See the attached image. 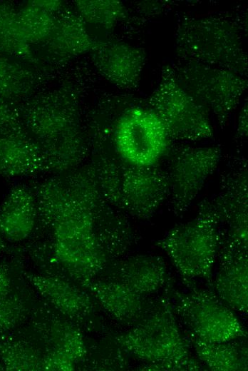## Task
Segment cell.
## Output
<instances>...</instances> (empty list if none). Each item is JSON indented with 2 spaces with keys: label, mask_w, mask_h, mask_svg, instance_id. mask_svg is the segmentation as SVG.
I'll return each mask as SVG.
<instances>
[{
  "label": "cell",
  "mask_w": 248,
  "mask_h": 371,
  "mask_svg": "<svg viewBox=\"0 0 248 371\" xmlns=\"http://www.w3.org/2000/svg\"><path fill=\"white\" fill-rule=\"evenodd\" d=\"M32 190L37 204L33 233L42 236L30 255L53 270L47 273L85 288L131 246L130 223L103 197L91 165L60 173Z\"/></svg>",
  "instance_id": "1"
},
{
  "label": "cell",
  "mask_w": 248,
  "mask_h": 371,
  "mask_svg": "<svg viewBox=\"0 0 248 371\" xmlns=\"http://www.w3.org/2000/svg\"><path fill=\"white\" fill-rule=\"evenodd\" d=\"M78 106L76 93L65 86L29 98L19 108L24 127L48 171L73 170L84 158Z\"/></svg>",
  "instance_id": "2"
},
{
  "label": "cell",
  "mask_w": 248,
  "mask_h": 371,
  "mask_svg": "<svg viewBox=\"0 0 248 371\" xmlns=\"http://www.w3.org/2000/svg\"><path fill=\"white\" fill-rule=\"evenodd\" d=\"M154 301L145 316L130 330L115 337L124 351L149 364L143 370H199L189 354V345L178 327L172 304Z\"/></svg>",
  "instance_id": "3"
},
{
  "label": "cell",
  "mask_w": 248,
  "mask_h": 371,
  "mask_svg": "<svg viewBox=\"0 0 248 371\" xmlns=\"http://www.w3.org/2000/svg\"><path fill=\"white\" fill-rule=\"evenodd\" d=\"M90 165L106 200L134 218H150L169 197L167 173L158 166H138L101 154Z\"/></svg>",
  "instance_id": "4"
},
{
  "label": "cell",
  "mask_w": 248,
  "mask_h": 371,
  "mask_svg": "<svg viewBox=\"0 0 248 371\" xmlns=\"http://www.w3.org/2000/svg\"><path fill=\"white\" fill-rule=\"evenodd\" d=\"M175 48L181 60L192 61L247 76V56L237 26L222 17H188L180 21Z\"/></svg>",
  "instance_id": "5"
},
{
  "label": "cell",
  "mask_w": 248,
  "mask_h": 371,
  "mask_svg": "<svg viewBox=\"0 0 248 371\" xmlns=\"http://www.w3.org/2000/svg\"><path fill=\"white\" fill-rule=\"evenodd\" d=\"M219 225L212 200H204L195 218L172 228L155 245L182 275L209 280L222 240Z\"/></svg>",
  "instance_id": "6"
},
{
  "label": "cell",
  "mask_w": 248,
  "mask_h": 371,
  "mask_svg": "<svg viewBox=\"0 0 248 371\" xmlns=\"http://www.w3.org/2000/svg\"><path fill=\"white\" fill-rule=\"evenodd\" d=\"M108 134L113 155H103L138 166H157L171 146L163 123L147 106L123 109Z\"/></svg>",
  "instance_id": "7"
},
{
  "label": "cell",
  "mask_w": 248,
  "mask_h": 371,
  "mask_svg": "<svg viewBox=\"0 0 248 371\" xmlns=\"http://www.w3.org/2000/svg\"><path fill=\"white\" fill-rule=\"evenodd\" d=\"M146 106L160 119L171 140L195 141L213 136L208 111L177 81L172 66H163Z\"/></svg>",
  "instance_id": "8"
},
{
  "label": "cell",
  "mask_w": 248,
  "mask_h": 371,
  "mask_svg": "<svg viewBox=\"0 0 248 371\" xmlns=\"http://www.w3.org/2000/svg\"><path fill=\"white\" fill-rule=\"evenodd\" d=\"M179 60L171 66L177 81L212 112L219 127L224 128L247 88V78L227 69Z\"/></svg>",
  "instance_id": "9"
},
{
  "label": "cell",
  "mask_w": 248,
  "mask_h": 371,
  "mask_svg": "<svg viewBox=\"0 0 248 371\" xmlns=\"http://www.w3.org/2000/svg\"><path fill=\"white\" fill-rule=\"evenodd\" d=\"M173 311L189 334L209 342H227L245 337L247 332L234 313L215 293L192 288L176 292Z\"/></svg>",
  "instance_id": "10"
},
{
  "label": "cell",
  "mask_w": 248,
  "mask_h": 371,
  "mask_svg": "<svg viewBox=\"0 0 248 371\" xmlns=\"http://www.w3.org/2000/svg\"><path fill=\"white\" fill-rule=\"evenodd\" d=\"M167 156L170 205L176 216L183 215L217 168L222 149L219 146L192 147L182 145L171 148Z\"/></svg>",
  "instance_id": "11"
},
{
  "label": "cell",
  "mask_w": 248,
  "mask_h": 371,
  "mask_svg": "<svg viewBox=\"0 0 248 371\" xmlns=\"http://www.w3.org/2000/svg\"><path fill=\"white\" fill-rule=\"evenodd\" d=\"M247 168L242 162L223 175L219 193L211 199L220 224L228 225L222 241L247 248Z\"/></svg>",
  "instance_id": "12"
},
{
  "label": "cell",
  "mask_w": 248,
  "mask_h": 371,
  "mask_svg": "<svg viewBox=\"0 0 248 371\" xmlns=\"http://www.w3.org/2000/svg\"><path fill=\"white\" fill-rule=\"evenodd\" d=\"M34 307L31 331L43 351L61 352L76 364L83 362L88 350L81 328L46 301Z\"/></svg>",
  "instance_id": "13"
},
{
  "label": "cell",
  "mask_w": 248,
  "mask_h": 371,
  "mask_svg": "<svg viewBox=\"0 0 248 371\" xmlns=\"http://www.w3.org/2000/svg\"><path fill=\"white\" fill-rule=\"evenodd\" d=\"M23 275L43 300L80 327L89 324L95 304L89 293L71 280L51 273L24 271Z\"/></svg>",
  "instance_id": "14"
},
{
  "label": "cell",
  "mask_w": 248,
  "mask_h": 371,
  "mask_svg": "<svg viewBox=\"0 0 248 371\" xmlns=\"http://www.w3.org/2000/svg\"><path fill=\"white\" fill-rule=\"evenodd\" d=\"M98 73L116 87L124 90L138 88L146 54L142 48L115 41H96L90 51Z\"/></svg>",
  "instance_id": "15"
},
{
  "label": "cell",
  "mask_w": 248,
  "mask_h": 371,
  "mask_svg": "<svg viewBox=\"0 0 248 371\" xmlns=\"http://www.w3.org/2000/svg\"><path fill=\"white\" fill-rule=\"evenodd\" d=\"M100 276L123 283L147 297L165 285L167 270L164 259L160 256L137 255L115 260Z\"/></svg>",
  "instance_id": "16"
},
{
  "label": "cell",
  "mask_w": 248,
  "mask_h": 371,
  "mask_svg": "<svg viewBox=\"0 0 248 371\" xmlns=\"http://www.w3.org/2000/svg\"><path fill=\"white\" fill-rule=\"evenodd\" d=\"M85 289L115 320L134 325L148 312L153 302L120 282L97 278Z\"/></svg>",
  "instance_id": "17"
},
{
  "label": "cell",
  "mask_w": 248,
  "mask_h": 371,
  "mask_svg": "<svg viewBox=\"0 0 248 371\" xmlns=\"http://www.w3.org/2000/svg\"><path fill=\"white\" fill-rule=\"evenodd\" d=\"M37 220V204L31 188L13 187L0 205V235L11 243L31 237Z\"/></svg>",
  "instance_id": "18"
},
{
  "label": "cell",
  "mask_w": 248,
  "mask_h": 371,
  "mask_svg": "<svg viewBox=\"0 0 248 371\" xmlns=\"http://www.w3.org/2000/svg\"><path fill=\"white\" fill-rule=\"evenodd\" d=\"M96 41L89 34L86 22L76 11L64 6L56 14L52 31L43 44L57 60H69L90 53Z\"/></svg>",
  "instance_id": "19"
},
{
  "label": "cell",
  "mask_w": 248,
  "mask_h": 371,
  "mask_svg": "<svg viewBox=\"0 0 248 371\" xmlns=\"http://www.w3.org/2000/svg\"><path fill=\"white\" fill-rule=\"evenodd\" d=\"M215 280L218 297L231 309L247 312L248 307L247 254L219 255Z\"/></svg>",
  "instance_id": "20"
},
{
  "label": "cell",
  "mask_w": 248,
  "mask_h": 371,
  "mask_svg": "<svg viewBox=\"0 0 248 371\" xmlns=\"http://www.w3.org/2000/svg\"><path fill=\"white\" fill-rule=\"evenodd\" d=\"M45 171L41 152L30 137H0L1 176L23 177Z\"/></svg>",
  "instance_id": "21"
},
{
  "label": "cell",
  "mask_w": 248,
  "mask_h": 371,
  "mask_svg": "<svg viewBox=\"0 0 248 371\" xmlns=\"http://www.w3.org/2000/svg\"><path fill=\"white\" fill-rule=\"evenodd\" d=\"M35 340L33 333L29 336L11 331L1 335L0 361L4 370H42L44 351Z\"/></svg>",
  "instance_id": "22"
},
{
  "label": "cell",
  "mask_w": 248,
  "mask_h": 371,
  "mask_svg": "<svg viewBox=\"0 0 248 371\" xmlns=\"http://www.w3.org/2000/svg\"><path fill=\"white\" fill-rule=\"evenodd\" d=\"M189 335L200 360L211 370L239 371L247 369V350L243 345L234 340L209 342Z\"/></svg>",
  "instance_id": "23"
},
{
  "label": "cell",
  "mask_w": 248,
  "mask_h": 371,
  "mask_svg": "<svg viewBox=\"0 0 248 371\" xmlns=\"http://www.w3.org/2000/svg\"><path fill=\"white\" fill-rule=\"evenodd\" d=\"M39 77L31 68L0 55V101L16 103L31 96L40 83Z\"/></svg>",
  "instance_id": "24"
},
{
  "label": "cell",
  "mask_w": 248,
  "mask_h": 371,
  "mask_svg": "<svg viewBox=\"0 0 248 371\" xmlns=\"http://www.w3.org/2000/svg\"><path fill=\"white\" fill-rule=\"evenodd\" d=\"M0 55L38 63L31 46L21 31L18 10L2 1H0Z\"/></svg>",
  "instance_id": "25"
},
{
  "label": "cell",
  "mask_w": 248,
  "mask_h": 371,
  "mask_svg": "<svg viewBox=\"0 0 248 371\" xmlns=\"http://www.w3.org/2000/svg\"><path fill=\"white\" fill-rule=\"evenodd\" d=\"M56 14L38 6L35 0L27 1L18 10L21 31L31 46L46 42L53 28Z\"/></svg>",
  "instance_id": "26"
},
{
  "label": "cell",
  "mask_w": 248,
  "mask_h": 371,
  "mask_svg": "<svg viewBox=\"0 0 248 371\" xmlns=\"http://www.w3.org/2000/svg\"><path fill=\"white\" fill-rule=\"evenodd\" d=\"M73 2L76 13L86 23L105 29L113 28L127 16L126 9L120 1L77 0Z\"/></svg>",
  "instance_id": "27"
},
{
  "label": "cell",
  "mask_w": 248,
  "mask_h": 371,
  "mask_svg": "<svg viewBox=\"0 0 248 371\" xmlns=\"http://www.w3.org/2000/svg\"><path fill=\"white\" fill-rule=\"evenodd\" d=\"M35 307L32 296L24 288L14 287L0 300V335L24 323Z\"/></svg>",
  "instance_id": "28"
},
{
  "label": "cell",
  "mask_w": 248,
  "mask_h": 371,
  "mask_svg": "<svg viewBox=\"0 0 248 371\" xmlns=\"http://www.w3.org/2000/svg\"><path fill=\"white\" fill-rule=\"evenodd\" d=\"M76 363L68 356L56 351H45L43 358L42 370L72 371Z\"/></svg>",
  "instance_id": "29"
},
{
  "label": "cell",
  "mask_w": 248,
  "mask_h": 371,
  "mask_svg": "<svg viewBox=\"0 0 248 371\" xmlns=\"http://www.w3.org/2000/svg\"><path fill=\"white\" fill-rule=\"evenodd\" d=\"M12 277L9 264L6 262H0V300L12 289Z\"/></svg>",
  "instance_id": "30"
},
{
  "label": "cell",
  "mask_w": 248,
  "mask_h": 371,
  "mask_svg": "<svg viewBox=\"0 0 248 371\" xmlns=\"http://www.w3.org/2000/svg\"><path fill=\"white\" fill-rule=\"evenodd\" d=\"M247 101L242 108L237 122L236 135L238 138H246L248 134V122H247Z\"/></svg>",
  "instance_id": "31"
},
{
  "label": "cell",
  "mask_w": 248,
  "mask_h": 371,
  "mask_svg": "<svg viewBox=\"0 0 248 371\" xmlns=\"http://www.w3.org/2000/svg\"><path fill=\"white\" fill-rule=\"evenodd\" d=\"M4 240V239L0 235V253L4 250V246H5Z\"/></svg>",
  "instance_id": "32"
},
{
  "label": "cell",
  "mask_w": 248,
  "mask_h": 371,
  "mask_svg": "<svg viewBox=\"0 0 248 371\" xmlns=\"http://www.w3.org/2000/svg\"><path fill=\"white\" fill-rule=\"evenodd\" d=\"M1 370H4V366L1 363V362L0 361V371H1Z\"/></svg>",
  "instance_id": "33"
}]
</instances>
